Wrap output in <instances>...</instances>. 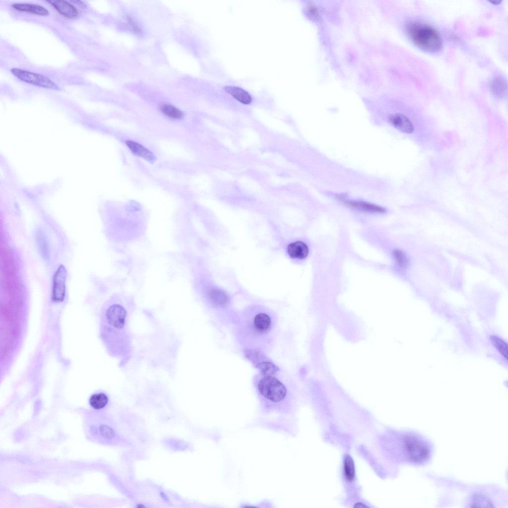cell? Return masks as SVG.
<instances>
[{"label": "cell", "instance_id": "19", "mask_svg": "<svg viewBox=\"0 0 508 508\" xmlns=\"http://www.w3.org/2000/svg\"><path fill=\"white\" fill-rule=\"evenodd\" d=\"M108 398L104 393H99L92 395L89 400L90 406L94 409L101 410L107 405Z\"/></svg>", "mask_w": 508, "mask_h": 508}, {"label": "cell", "instance_id": "20", "mask_svg": "<svg viewBox=\"0 0 508 508\" xmlns=\"http://www.w3.org/2000/svg\"><path fill=\"white\" fill-rule=\"evenodd\" d=\"M490 340L498 350L499 353L506 360H508V344L502 339L495 336H491Z\"/></svg>", "mask_w": 508, "mask_h": 508}, {"label": "cell", "instance_id": "28", "mask_svg": "<svg viewBox=\"0 0 508 508\" xmlns=\"http://www.w3.org/2000/svg\"><path fill=\"white\" fill-rule=\"evenodd\" d=\"M490 2L493 5H497L500 4L502 2L501 1H491Z\"/></svg>", "mask_w": 508, "mask_h": 508}, {"label": "cell", "instance_id": "3", "mask_svg": "<svg viewBox=\"0 0 508 508\" xmlns=\"http://www.w3.org/2000/svg\"><path fill=\"white\" fill-rule=\"evenodd\" d=\"M407 35L412 42L421 50L431 53L439 52L443 42L438 31L423 22L414 21L406 26Z\"/></svg>", "mask_w": 508, "mask_h": 508}, {"label": "cell", "instance_id": "1", "mask_svg": "<svg viewBox=\"0 0 508 508\" xmlns=\"http://www.w3.org/2000/svg\"><path fill=\"white\" fill-rule=\"evenodd\" d=\"M235 325L236 339L246 353H264L272 347L278 320L269 308L258 304L249 305L238 315Z\"/></svg>", "mask_w": 508, "mask_h": 508}, {"label": "cell", "instance_id": "16", "mask_svg": "<svg viewBox=\"0 0 508 508\" xmlns=\"http://www.w3.org/2000/svg\"><path fill=\"white\" fill-rule=\"evenodd\" d=\"M226 92L230 94L237 101L244 104H249L252 98L250 94L244 89L233 86H227L224 88Z\"/></svg>", "mask_w": 508, "mask_h": 508}, {"label": "cell", "instance_id": "24", "mask_svg": "<svg viewBox=\"0 0 508 508\" xmlns=\"http://www.w3.org/2000/svg\"><path fill=\"white\" fill-rule=\"evenodd\" d=\"M127 25H128L129 28L131 29L134 33L138 35H142V31L140 27L137 23V22L129 16H127L126 18Z\"/></svg>", "mask_w": 508, "mask_h": 508}, {"label": "cell", "instance_id": "14", "mask_svg": "<svg viewBox=\"0 0 508 508\" xmlns=\"http://www.w3.org/2000/svg\"><path fill=\"white\" fill-rule=\"evenodd\" d=\"M126 144L130 150L137 156L149 162H153L155 160L154 155L142 145L132 141H127Z\"/></svg>", "mask_w": 508, "mask_h": 508}, {"label": "cell", "instance_id": "2", "mask_svg": "<svg viewBox=\"0 0 508 508\" xmlns=\"http://www.w3.org/2000/svg\"><path fill=\"white\" fill-rule=\"evenodd\" d=\"M278 370L272 363L261 370L255 379L256 388L263 401L275 407L286 403L290 396L288 381L278 374Z\"/></svg>", "mask_w": 508, "mask_h": 508}, {"label": "cell", "instance_id": "12", "mask_svg": "<svg viewBox=\"0 0 508 508\" xmlns=\"http://www.w3.org/2000/svg\"><path fill=\"white\" fill-rule=\"evenodd\" d=\"M391 124L396 129L407 134H412L414 131V127L410 120L405 115L396 114L390 119Z\"/></svg>", "mask_w": 508, "mask_h": 508}, {"label": "cell", "instance_id": "4", "mask_svg": "<svg viewBox=\"0 0 508 508\" xmlns=\"http://www.w3.org/2000/svg\"><path fill=\"white\" fill-rule=\"evenodd\" d=\"M403 446L408 461L414 464H424L431 457L432 451L429 442L416 433L405 436Z\"/></svg>", "mask_w": 508, "mask_h": 508}, {"label": "cell", "instance_id": "17", "mask_svg": "<svg viewBox=\"0 0 508 508\" xmlns=\"http://www.w3.org/2000/svg\"><path fill=\"white\" fill-rule=\"evenodd\" d=\"M343 470L344 477L348 482H352L355 478V467L352 458L347 455L344 460Z\"/></svg>", "mask_w": 508, "mask_h": 508}, {"label": "cell", "instance_id": "18", "mask_svg": "<svg viewBox=\"0 0 508 508\" xmlns=\"http://www.w3.org/2000/svg\"><path fill=\"white\" fill-rule=\"evenodd\" d=\"M160 109L165 115L171 119L179 120L183 118L184 116L182 111L171 104H162Z\"/></svg>", "mask_w": 508, "mask_h": 508}, {"label": "cell", "instance_id": "23", "mask_svg": "<svg viewBox=\"0 0 508 508\" xmlns=\"http://www.w3.org/2000/svg\"><path fill=\"white\" fill-rule=\"evenodd\" d=\"M393 254L398 266L400 269H405L407 266L408 263L406 254L400 250H394Z\"/></svg>", "mask_w": 508, "mask_h": 508}, {"label": "cell", "instance_id": "15", "mask_svg": "<svg viewBox=\"0 0 508 508\" xmlns=\"http://www.w3.org/2000/svg\"><path fill=\"white\" fill-rule=\"evenodd\" d=\"M507 89V82L502 77L495 78L490 84V91L497 98H503L506 93Z\"/></svg>", "mask_w": 508, "mask_h": 508}, {"label": "cell", "instance_id": "21", "mask_svg": "<svg viewBox=\"0 0 508 508\" xmlns=\"http://www.w3.org/2000/svg\"><path fill=\"white\" fill-rule=\"evenodd\" d=\"M472 507H481V505H487V507H493V503L491 500L487 498V496L482 494H476L473 496L471 500Z\"/></svg>", "mask_w": 508, "mask_h": 508}, {"label": "cell", "instance_id": "5", "mask_svg": "<svg viewBox=\"0 0 508 508\" xmlns=\"http://www.w3.org/2000/svg\"><path fill=\"white\" fill-rule=\"evenodd\" d=\"M126 309L120 304H114L106 310L103 318L105 324L103 335L109 333L112 336H126L127 317Z\"/></svg>", "mask_w": 508, "mask_h": 508}, {"label": "cell", "instance_id": "25", "mask_svg": "<svg viewBox=\"0 0 508 508\" xmlns=\"http://www.w3.org/2000/svg\"><path fill=\"white\" fill-rule=\"evenodd\" d=\"M100 430V433L105 437L109 438L113 435V431L107 427H102Z\"/></svg>", "mask_w": 508, "mask_h": 508}, {"label": "cell", "instance_id": "11", "mask_svg": "<svg viewBox=\"0 0 508 508\" xmlns=\"http://www.w3.org/2000/svg\"><path fill=\"white\" fill-rule=\"evenodd\" d=\"M60 14L69 19H75L80 16L78 9L71 3L61 0L47 1Z\"/></svg>", "mask_w": 508, "mask_h": 508}, {"label": "cell", "instance_id": "7", "mask_svg": "<svg viewBox=\"0 0 508 508\" xmlns=\"http://www.w3.org/2000/svg\"><path fill=\"white\" fill-rule=\"evenodd\" d=\"M205 296L213 307L219 310L228 308L231 303V297L228 292L216 284H209L205 288Z\"/></svg>", "mask_w": 508, "mask_h": 508}, {"label": "cell", "instance_id": "26", "mask_svg": "<svg viewBox=\"0 0 508 508\" xmlns=\"http://www.w3.org/2000/svg\"><path fill=\"white\" fill-rule=\"evenodd\" d=\"M308 9V12L311 15H316V14L317 13V9L313 6H309Z\"/></svg>", "mask_w": 508, "mask_h": 508}, {"label": "cell", "instance_id": "9", "mask_svg": "<svg viewBox=\"0 0 508 508\" xmlns=\"http://www.w3.org/2000/svg\"><path fill=\"white\" fill-rule=\"evenodd\" d=\"M67 271L66 267L61 265L55 272L52 280L51 299L55 303L62 302L66 296V284Z\"/></svg>", "mask_w": 508, "mask_h": 508}, {"label": "cell", "instance_id": "13", "mask_svg": "<svg viewBox=\"0 0 508 508\" xmlns=\"http://www.w3.org/2000/svg\"><path fill=\"white\" fill-rule=\"evenodd\" d=\"M12 7L15 10L42 16H48L49 15V11L45 7L33 4L28 3H15L12 5Z\"/></svg>", "mask_w": 508, "mask_h": 508}, {"label": "cell", "instance_id": "10", "mask_svg": "<svg viewBox=\"0 0 508 508\" xmlns=\"http://www.w3.org/2000/svg\"><path fill=\"white\" fill-rule=\"evenodd\" d=\"M338 200L345 206L360 212L377 214L384 213L386 212V210L384 208L369 203L347 200L341 197H339Z\"/></svg>", "mask_w": 508, "mask_h": 508}, {"label": "cell", "instance_id": "8", "mask_svg": "<svg viewBox=\"0 0 508 508\" xmlns=\"http://www.w3.org/2000/svg\"><path fill=\"white\" fill-rule=\"evenodd\" d=\"M283 247L287 257L295 262L304 260L309 254L308 246L302 240H286Z\"/></svg>", "mask_w": 508, "mask_h": 508}, {"label": "cell", "instance_id": "6", "mask_svg": "<svg viewBox=\"0 0 508 508\" xmlns=\"http://www.w3.org/2000/svg\"><path fill=\"white\" fill-rule=\"evenodd\" d=\"M11 73L18 80L28 84L55 90L60 89L55 83L43 75L19 68H13Z\"/></svg>", "mask_w": 508, "mask_h": 508}, {"label": "cell", "instance_id": "27", "mask_svg": "<svg viewBox=\"0 0 508 508\" xmlns=\"http://www.w3.org/2000/svg\"><path fill=\"white\" fill-rule=\"evenodd\" d=\"M73 2L75 3V4H76V5H78V6H80L81 7H85V4L83 2H82V1H74Z\"/></svg>", "mask_w": 508, "mask_h": 508}, {"label": "cell", "instance_id": "22", "mask_svg": "<svg viewBox=\"0 0 508 508\" xmlns=\"http://www.w3.org/2000/svg\"><path fill=\"white\" fill-rule=\"evenodd\" d=\"M37 241L40 250L44 258H47L49 255V249L47 242L44 235L42 232L37 234Z\"/></svg>", "mask_w": 508, "mask_h": 508}]
</instances>
